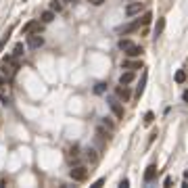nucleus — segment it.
I'll return each mask as SVG.
<instances>
[{"label": "nucleus", "instance_id": "nucleus-24", "mask_svg": "<svg viewBox=\"0 0 188 188\" xmlns=\"http://www.w3.org/2000/svg\"><path fill=\"white\" fill-rule=\"evenodd\" d=\"M86 157H88L90 161H96V155H94V151H92V148H88V151H86Z\"/></svg>", "mask_w": 188, "mask_h": 188}, {"label": "nucleus", "instance_id": "nucleus-28", "mask_svg": "<svg viewBox=\"0 0 188 188\" xmlns=\"http://www.w3.org/2000/svg\"><path fill=\"white\" fill-rule=\"evenodd\" d=\"M182 98H184V100H186V103H188V90L184 92V94H182Z\"/></svg>", "mask_w": 188, "mask_h": 188}, {"label": "nucleus", "instance_id": "nucleus-3", "mask_svg": "<svg viewBox=\"0 0 188 188\" xmlns=\"http://www.w3.org/2000/svg\"><path fill=\"white\" fill-rule=\"evenodd\" d=\"M109 109L113 111V115H115L117 119H123V107H121L115 98H109Z\"/></svg>", "mask_w": 188, "mask_h": 188}, {"label": "nucleus", "instance_id": "nucleus-26", "mask_svg": "<svg viewBox=\"0 0 188 188\" xmlns=\"http://www.w3.org/2000/svg\"><path fill=\"white\" fill-rule=\"evenodd\" d=\"M121 188H125V186H130V180H121V184H119Z\"/></svg>", "mask_w": 188, "mask_h": 188}, {"label": "nucleus", "instance_id": "nucleus-9", "mask_svg": "<svg viewBox=\"0 0 188 188\" xmlns=\"http://www.w3.org/2000/svg\"><path fill=\"white\" fill-rule=\"evenodd\" d=\"M155 176H157V165L153 163V165L146 167V171H144V182H153Z\"/></svg>", "mask_w": 188, "mask_h": 188}, {"label": "nucleus", "instance_id": "nucleus-23", "mask_svg": "<svg viewBox=\"0 0 188 188\" xmlns=\"http://www.w3.org/2000/svg\"><path fill=\"white\" fill-rule=\"evenodd\" d=\"M96 132L100 134V136H104V138H111V132H107V130H104V128H98Z\"/></svg>", "mask_w": 188, "mask_h": 188}, {"label": "nucleus", "instance_id": "nucleus-21", "mask_svg": "<svg viewBox=\"0 0 188 188\" xmlns=\"http://www.w3.org/2000/svg\"><path fill=\"white\" fill-rule=\"evenodd\" d=\"M104 88H107V84H103V82H98L96 86H94V92H96V94H103V92H104Z\"/></svg>", "mask_w": 188, "mask_h": 188}, {"label": "nucleus", "instance_id": "nucleus-13", "mask_svg": "<svg viewBox=\"0 0 188 188\" xmlns=\"http://www.w3.org/2000/svg\"><path fill=\"white\" fill-rule=\"evenodd\" d=\"M40 19H42V23H50V21L55 19V13H52V11H44V13L40 15Z\"/></svg>", "mask_w": 188, "mask_h": 188}, {"label": "nucleus", "instance_id": "nucleus-6", "mask_svg": "<svg viewBox=\"0 0 188 188\" xmlns=\"http://www.w3.org/2000/svg\"><path fill=\"white\" fill-rule=\"evenodd\" d=\"M115 94H117V98H121V100H130V90H128V86H123V84H119L117 88H115Z\"/></svg>", "mask_w": 188, "mask_h": 188}, {"label": "nucleus", "instance_id": "nucleus-25", "mask_svg": "<svg viewBox=\"0 0 188 188\" xmlns=\"http://www.w3.org/2000/svg\"><path fill=\"white\" fill-rule=\"evenodd\" d=\"M88 2H92V4H94V7H100V4H103L104 0H88Z\"/></svg>", "mask_w": 188, "mask_h": 188}, {"label": "nucleus", "instance_id": "nucleus-14", "mask_svg": "<svg viewBox=\"0 0 188 188\" xmlns=\"http://www.w3.org/2000/svg\"><path fill=\"white\" fill-rule=\"evenodd\" d=\"M146 73H142V80H140V86H138V90H136V96H142V92H144V88H146Z\"/></svg>", "mask_w": 188, "mask_h": 188}, {"label": "nucleus", "instance_id": "nucleus-7", "mask_svg": "<svg viewBox=\"0 0 188 188\" xmlns=\"http://www.w3.org/2000/svg\"><path fill=\"white\" fill-rule=\"evenodd\" d=\"M138 27H140V21L136 19V21H134V23H128V25H123V27L119 29V31H121V34H123V36H128V34H134V31H136V29H138Z\"/></svg>", "mask_w": 188, "mask_h": 188}, {"label": "nucleus", "instance_id": "nucleus-12", "mask_svg": "<svg viewBox=\"0 0 188 188\" xmlns=\"http://www.w3.org/2000/svg\"><path fill=\"white\" fill-rule=\"evenodd\" d=\"M163 29H165V19L161 17V19H157V25H155V36L159 38V36L163 34Z\"/></svg>", "mask_w": 188, "mask_h": 188}, {"label": "nucleus", "instance_id": "nucleus-29", "mask_svg": "<svg viewBox=\"0 0 188 188\" xmlns=\"http://www.w3.org/2000/svg\"><path fill=\"white\" fill-rule=\"evenodd\" d=\"M65 2H71V4H73V2H77V0H65Z\"/></svg>", "mask_w": 188, "mask_h": 188}, {"label": "nucleus", "instance_id": "nucleus-8", "mask_svg": "<svg viewBox=\"0 0 188 188\" xmlns=\"http://www.w3.org/2000/svg\"><path fill=\"white\" fill-rule=\"evenodd\" d=\"M142 52H144V50L140 48V46H136V44H132L130 48L125 50V55L130 56V59H138V56H142Z\"/></svg>", "mask_w": 188, "mask_h": 188}, {"label": "nucleus", "instance_id": "nucleus-10", "mask_svg": "<svg viewBox=\"0 0 188 188\" xmlns=\"http://www.w3.org/2000/svg\"><path fill=\"white\" fill-rule=\"evenodd\" d=\"M134 71H125V73H121L119 75V84H123V86H128V84H132L134 82Z\"/></svg>", "mask_w": 188, "mask_h": 188}, {"label": "nucleus", "instance_id": "nucleus-19", "mask_svg": "<svg viewBox=\"0 0 188 188\" xmlns=\"http://www.w3.org/2000/svg\"><path fill=\"white\" fill-rule=\"evenodd\" d=\"M132 44H134V42H130V40H119V50H123V52H125Z\"/></svg>", "mask_w": 188, "mask_h": 188}, {"label": "nucleus", "instance_id": "nucleus-5", "mask_svg": "<svg viewBox=\"0 0 188 188\" xmlns=\"http://www.w3.org/2000/svg\"><path fill=\"white\" fill-rule=\"evenodd\" d=\"M142 8H144L142 2H130V4L125 7V15H128V17H134V15H138Z\"/></svg>", "mask_w": 188, "mask_h": 188}, {"label": "nucleus", "instance_id": "nucleus-1", "mask_svg": "<svg viewBox=\"0 0 188 188\" xmlns=\"http://www.w3.org/2000/svg\"><path fill=\"white\" fill-rule=\"evenodd\" d=\"M40 31H42V23H40V21H29V23H25V25H23V29H21V34H23V36L40 34Z\"/></svg>", "mask_w": 188, "mask_h": 188}, {"label": "nucleus", "instance_id": "nucleus-4", "mask_svg": "<svg viewBox=\"0 0 188 188\" xmlns=\"http://www.w3.org/2000/svg\"><path fill=\"white\" fill-rule=\"evenodd\" d=\"M42 44H44V38L40 34H29L27 36V46L29 48H40Z\"/></svg>", "mask_w": 188, "mask_h": 188}, {"label": "nucleus", "instance_id": "nucleus-11", "mask_svg": "<svg viewBox=\"0 0 188 188\" xmlns=\"http://www.w3.org/2000/svg\"><path fill=\"white\" fill-rule=\"evenodd\" d=\"M121 67H123V69H142V63L140 61H123Z\"/></svg>", "mask_w": 188, "mask_h": 188}, {"label": "nucleus", "instance_id": "nucleus-2", "mask_svg": "<svg viewBox=\"0 0 188 188\" xmlns=\"http://www.w3.org/2000/svg\"><path fill=\"white\" fill-rule=\"evenodd\" d=\"M69 176H71L75 182H84L86 178H88V169H86L84 165H77V167H73V169L69 171Z\"/></svg>", "mask_w": 188, "mask_h": 188}, {"label": "nucleus", "instance_id": "nucleus-16", "mask_svg": "<svg viewBox=\"0 0 188 188\" xmlns=\"http://www.w3.org/2000/svg\"><path fill=\"white\" fill-rule=\"evenodd\" d=\"M13 56L15 59H21V56H23V44H15V50H13Z\"/></svg>", "mask_w": 188, "mask_h": 188}, {"label": "nucleus", "instance_id": "nucleus-17", "mask_svg": "<svg viewBox=\"0 0 188 188\" xmlns=\"http://www.w3.org/2000/svg\"><path fill=\"white\" fill-rule=\"evenodd\" d=\"M61 8H63L61 0H50V11H52V13H59Z\"/></svg>", "mask_w": 188, "mask_h": 188}, {"label": "nucleus", "instance_id": "nucleus-27", "mask_svg": "<svg viewBox=\"0 0 188 188\" xmlns=\"http://www.w3.org/2000/svg\"><path fill=\"white\" fill-rule=\"evenodd\" d=\"M4 84H7V77H4V75H0V86H4Z\"/></svg>", "mask_w": 188, "mask_h": 188}, {"label": "nucleus", "instance_id": "nucleus-22", "mask_svg": "<svg viewBox=\"0 0 188 188\" xmlns=\"http://www.w3.org/2000/svg\"><path fill=\"white\" fill-rule=\"evenodd\" d=\"M0 103H2V104H4V107H7V104L11 103V98H8L7 94H4V92H0Z\"/></svg>", "mask_w": 188, "mask_h": 188}, {"label": "nucleus", "instance_id": "nucleus-18", "mask_svg": "<svg viewBox=\"0 0 188 188\" xmlns=\"http://www.w3.org/2000/svg\"><path fill=\"white\" fill-rule=\"evenodd\" d=\"M176 82H178V84H184V82H186V73H184V71H176Z\"/></svg>", "mask_w": 188, "mask_h": 188}, {"label": "nucleus", "instance_id": "nucleus-20", "mask_svg": "<svg viewBox=\"0 0 188 188\" xmlns=\"http://www.w3.org/2000/svg\"><path fill=\"white\" fill-rule=\"evenodd\" d=\"M153 119H155V113L148 111V113L144 115V125H151V123H153Z\"/></svg>", "mask_w": 188, "mask_h": 188}, {"label": "nucleus", "instance_id": "nucleus-15", "mask_svg": "<svg viewBox=\"0 0 188 188\" xmlns=\"http://www.w3.org/2000/svg\"><path fill=\"white\" fill-rule=\"evenodd\" d=\"M151 19H153V13H151V11H146V13L142 15V19H138V21H140V25H148Z\"/></svg>", "mask_w": 188, "mask_h": 188}]
</instances>
